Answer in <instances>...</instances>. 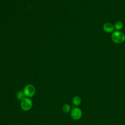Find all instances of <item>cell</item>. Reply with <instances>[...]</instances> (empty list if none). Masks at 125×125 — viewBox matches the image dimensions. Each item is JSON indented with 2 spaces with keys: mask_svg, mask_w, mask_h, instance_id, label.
<instances>
[{
  "mask_svg": "<svg viewBox=\"0 0 125 125\" xmlns=\"http://www.w3.org/2000/svg\"><path fill=\"white\" fill-rule=\"evenodd\" d=\"M112 41L116 43H121L125 40V35L120 31H114L111 35Z\"/></svg>",
  "mask_w": 125,
  "mask_h": 125,
  "instance_id": "obj_1",
  "label": "cell"
},
{
  "mask_svg": "<svg viewBox=\"0 0 125 125\" xmlns=\"http://www.w3.org/2000/svg\"><path fill=\"white\" fill-rule=\"evenodd\" d=\"M33 102L30 98L25 97L21 101V107L22 110L25 111L29 110L32 107Z\"/></svg>",
  "mask_w": 125,
  "mask_h": 125,
  "instance_id": "obj_2",
  "label": "cell"
},
{
  "mask_svg": "<svg viewBox=\"0 0 125 125\" xmlns=\"http://www.w3.org/2000/svg\"><path fill=\"white\" fill-rule=\"evenodd\" d=\"M23 91L26 97L31 98L35 95L36 88L33 84H28L24 86Z\"/></svg>",
  "mask_w": 125,
  "mask_h": 125,
  "instance_id": "obj_3",
  "label": "cell"
},
{
  "mask_svg": "<svg viewBox=\"0 0 125 125\" xmlns=\"http://www.w3.org/2000/svg\"><path fill=\"white\" fill-rule=\"evenodd\" d=\"M70 116L71 118L75 120H79L81 118L82 116V111L81 109L78 107H74L71 110Z\"/></svg>",
  "mask_w": 125,
  "mask_h": 125,
  "instance_id": "obj_4",
  "label": "cell"
},
{
  "mask_svg": "<svg viewBox=\"0 0 125 125\" xmlns=\"http://www.w3.org/2000/svg\"><path fill=\"white\" fill-rule=\"evenodd\" d=\"M103 29L106 33H113L114 30V27L112 23L109 22H106L104 24Z\"/></svg>",
  "mask_w": 125,
  "mask_h": 125,
  "instance_id": "obj_5",
  "label": "cell"
},
{
  "mask_svg": "<svg viewBox=\"0 0 125 125\" xmlns=\"http://www.w3.org/2000/svg\"><path fill=\"white\" fill-rule=\"evenodd\" d=\"M81 98L79 96H76L74 97L72 99V103L75 106H78L80 105L81 103Z\"/></svg>",
  "mask_w": 125,
  "mask_h": 125,
  "instance_id": "obj_6",
  "label": "cell"
},
{
  "mask_svg": "<svg viewBox=\"0 0 125 125\" xmlns=\"http://www.w3.org/2000/svg\"><path fill=\"white\" fill-rule=\"evenodd\" d=\"M16 97H17V99H18L19 100L21 101L24 98H25L26 96L23 92V91H19L17 93Z\"/></svg>",
  "mask_w": 125,
  "mask_h": 125,
  "instance_id": "obj_7",
  "label": "cell"
},
{
  "mask_svg": "<svg viewBox=\"0 0 125 125\" xmlns=\"http://www.w3.org/2000/svg\"><path fill=\"white\" fill-rule=\"evenodd\" d=\"M114 29H115L117 31H120L123 27V24L121 21H117L115 23L114 25Z\"/></svg>",
  "mask_w": 125,
  "mask_h": 125,
  "instance_id": "obj_8",
  "label": "cell"
},
{
  "mask_svg": "<svg viewBox=\"0 0 125 125\" xmlns=\"http://www.w3.org/2000/svg\"><path fill=\"white\" fill-rule=\"evenodd\" d=\"M71 110L70 105L69 104H65L62 105V110L64 113H68Z\"/></svg>",
  "mask_w": 125,
  "mask_h": 125,
  "instance_id": "obj_9",
  "label": "cell"
},
{
  "mask_svg": "<svg viewBox=\"0 0 125 125\" xmlns=\"http://www.w3.org/2000/svg\"></svg>",
  "mask_w": 125,
  "mask_h": 125,
  "instance_id": "obj_10",
  "label": "cell"
},
{
  "mask_svg": "<svg viewBox=\"0 0 125 125\" xmlns=\"http://www.w3.org/2000/svg\"></svg>",
  "mask_w": 125,
  "mask_h": 125,
  "instance_id": "obj_11",
  "label": "cell"
}]
</instances>
